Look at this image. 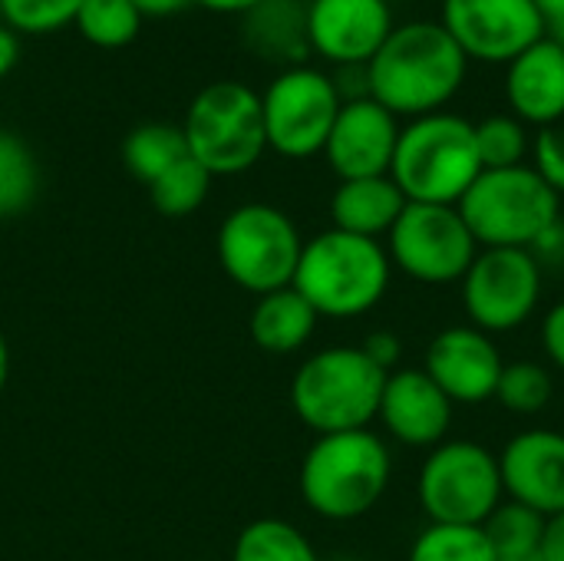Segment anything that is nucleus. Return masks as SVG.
Listing matches in <instances>:
<instances>
[{"label":"nucleus","instance_id":"f257e3e1","mask_svg":"<svg viewBox=\"0 0 564 561\" xmlns=\"http://www.w3.org/2000/svg\"><path fill=\"white\" fill-rule=\"evenodd\" d=\"M469 56L443 30V23L416 20L393 26L387 43L367 63V96L397 119L443 112L463 89Z\"/></svg>","mask_w":564,"mask_h":561},{"label":"nucleus","instance_id":"f03ea898","mask_svg":"<svg viewBox=\"0 0 564 561\" xmlns=\"http://www.w3.org/2000/svg\"><path fill=\"white\" fill-rule=\"evenodd\" d=\"M393 460L373 430L327 433L311 443L301 463L307 509L330 522H354L387 496Z\"/></svg>","mask_w":564,"mask_h":561},{"label":"nucleus","instance_id":"7ed1b4c3","mask_svg":"<svg viewBox=\"0 0 564 561\" xmlns=\"http://www.w3.org/2000/svg\"><path fill=\"white\" fill-rule=\"evenodd\" d=\"M390 274L393 265L383 241L327 228L304 241L291 288L321 317L344 321L373 311L390 288Z\"/></svg>","mask_w":564,"mask_h":561},{"label":"nucleus","instance_id":"20e7f679","mask_svg":"<svg viewBox=\"0 0 564 561\" xmlns=\"http://www.w3.org/2000/svg\"><path fill=\"white\" fill-rule=\"evenodd\" d=\"M479 175L482 159L469 119L453 112H430L410 119L400 129L390 179L400 185L406 202L459 205Z\"/></svg>","mask_w":564,"mask_h":561},{"label":"nucleus","instance_id":"39448f33","mask_svg":"<svg viewBox=\"0 0 564 561\" xmlns=\"http://www.w3.org/2000/svg\"><path fill=\"white\" fill-rule=\"evenodd\" d=\"M387 377L360 347L311 354L291 380V407L317 436L370 430L380 413Z\"/></svg>","mask_w":564,"mask_h":561},{"label":"nucleus","instance_id":"423d86ee","mask_svg":"<svg viewBox=\"0 0 564 561\" xmlns=\"http://www.w3.org/2000/svg\"><path fill=\"white\" fill-rule=\"evenodd\" d=\"M479 248H539L558 225L562 195L535 165L482 169L456 205Z\"/></svg>","mask_w":564,"mask_h":561},{"label":"nucleus","instance_id":"0eeeda50","mask_svg":"<svg viewBox=\"0 0 564 561\" xmlns=\"http://www.w3.org/2000/svg\"><path fill=\"white\" fill-rule=\"evenodd\" d=\"M182 132L188 155L212 175H241L268 149L261 93L235 79L208 83L188 103Z\"/></svg>","mask_w":564,"mask_h":561},{"label":"nucleus","instance_id":"6e6552de","mask_svg":"<svg viewBox=\"0 0 564 561\" xmlns=\"http://www.w3.org/2000/svg\"><path fill=\"white\" fill-rule=\"evenodd\" d=\"M304 238L288 212L248 202L225 215L218 228L221 271L251 294H271L294 284Z\"/></svg>","mask_w":564,"mask_h":561},{"label":"nucleus","instance_id":"1a4fd4ad","mask_svg":"<svg viewBox=\"0 0 564 561\" xmlns=\"http://www.w3.org/2000/svg\"><path fill=\"white\" fill-rule=\"evenodd\" d=\"M416 493L433 526H486L506 499L499 456L473 440H443L423 460Z\"/></svg>","mask_w":564,"mask_h":561},{"label":"nucleus","instance_id":"9d476101","mask_svg":"<svg viewBox=\"0 0 564 561\" xmlns=\"http://www.w3.org/2000/svg\"><path fill=\"white\" fill-rule=\"evenodd\" d=\"M387 255L393 268L420 284H456L473 268L479 241L456 205L406 202L387 235Z\"/></svg>","mask_w":564,"mask_h":561},{"label":"nucleus","instance_id":"9b49d317","mask_svg":"<svg viewBox=\"0 0 564 561\" xmlns=\"http://www.w3.org/2000/svg\"><path fill=\"white\" fill-rule=\"evenodd\" d=\"M340 106L344 96L327 73L311 66L281 69L261 93L268 149L284 159H311L324 152Z\"/></svg>","mask_w":564,"mask_h":561},{"label":"nucleus","instance_id":"f8f14e48","mask_svg":"<svg viewBox=\"0 0 564 561\" xmlns=\"http://www.w3.org/2000/svg\"><path fill=\"white\" fill-rule=\"evenodd\" d=\"M542 298V265L529 248H482L463 278V304L473 327L509 334L522 327Z\"/></svg>","mask_w":564,"mask_h":561},{"label":"nucleus","instance_id":"ddd939ff","mask_svg":"<svg viewBox=\"0 0 564 561\" xmlns=\"http://www.w3.org/2000/svg\"><path fill=\"white\" fill-rule=\"evenodd\" d=\"M440 23L469 60L506 66L545 36L535 0H443Z\"/></svg>","mask_w":564,"mask_h":561},{"label":"nucleus","instance_id":"4468645a","mask_svg":"<svg viewBox=\"0 0 564 561\" xmlns=\"http://www.w3.org/2000/svg\"><path fill=\"white\" fill-rule=\"evenodd\" d=\"M393 33L390 0H311L307 40L311 53L327 63L367 66Z\"/></svg>","mask_w":564,"mask_h":561},{"label":"nucleus","instance_id":"2eb2a0df","mask_svg":"<svg viewBox=\"0 0 564 561\" xmlns=\"http://www.w3.org/2000/svg\"><path fill=\"white\" fill-rule=\"evenodd\" d=\"M502 354L492 344V337L479 327H446L440 331L430 347L423 370L430 380L456 403L476 407L486 400H496V387L502 377Z\"/></svg>","mask_w":564,"mask_h":561},{"label":"nucleus","instance_id":"dca6fc26","mask_svg":"<svg viewBox=\"0 0 564 561\" xmlns=\"http://www.w3.org/2000/svg\"><path fill=\"white\" fill-rule=\"evenodd\" d=\"M400 139V122L377 99H344L334 129L327 136L324 155L340 182L390 175L393 152Z\"/></svg>","mask_w":564,"mask_h":561},{"label":"nucleus","instance_id":"f3484780","mask_svg":"<svg viewBox=\"0 0 564 561\" xmlns=\"http://www.w3.org/2000/svg\"><path fill=\"white\" fill-rule=\"evenodd\" d=\"M502 489L539 516L564 513V433L525 430L499 453Z\"/></svg>","mask_w":564,"mask_h":561},{"label":"nucleus","instance_id":"a211bd4d","mask_svg":"<svg viewBox=\"0 0 564 561\" xmlns=\"http://www.w3.org/2000/svg\"><path fill=\"white\" fill-rule=\"evenodd\" d=\"M377 420L403 446L433 450L449 433L453 400L430 380V374L423 367L393 370L387 377Z\"/></svg>","mask_w":564,"mask_h":561},{"label":"nucleus","instance_id":"6ab92c4d","mask_svg":"<svg viewBox=\"0 0 564 561\" xmlns=\"http://www.w3.org/2000/svg\"><path fill=\"white\" fill-rule=\"evenodd\" d=\"M506 99L519 122L552 126L564 119V50L542 36L506 66Z\"/></svg>","mask_w":564,"mask_h":561},{"label":"nucleus","instance_id":"aec40b11","mask_svg":"<svg viewBox=\"0 0 564 561\" xmlns=\"http://www.w3.org/2000/svg\"><path fill=\"white\" fill-rule=\"evenodd\" d=\"M406 208V195L390 175H373V179H347L337 185L330 198V218L334 228L360 238L380 241L390 235L397 218Z\"/></svg>","mask_w":564,"mask_h":561},{"label":"nucleus","instance_id":"412c9836","mask_svg":"<svg viewBox=\"0 0 564 561\" xmlns=\"http://www.w3.org/2000/svg\"><path fill=\"white\" fill-rule=\"evenodd\" d=\"M245 43L274 63L304 66L311 53L307 40V7L297 0H264L245 13Z\"/></svg>","mask_w":564,"mask_h":561},{"label":"nucleus","instance_id":"4be33fe9","mask_svg":"<svg viewBox=\"0 0 564 561\" xmlns=\"http://www.w3.org/2000/svg\"><path fill=\"white\" fill-rule=\"evenodd\" d=\"M321 314L304 301V294H297L294 288H281L271 294H261L254 311H251V341L254 347H261L264 354H294L301 350L314 331H317Z\"/></svg>","mask_w":564,"mask_h":561},{"label":"nucleus","instance_id":"5701e85b","mask_svg":"<svg viewBox=\"0 0 564 561\" xmlns=\"http://www.w3.org/2000/svg\"><path fill=\"white\" fill-rule=\"evenodd\" d=\"M188 155L182 126L172 122H142L122 139V165L139 182L152 185L162 172Z\"/></svg>","mask_w":564,"mask_h":561},{"label":"nucleus","instance_id":"b1692460","mask_svg":"<svg viewBox=\"0 0 564 561\" xmlns=\"http://www.w3.org/2000/svg\"><path fill=\"white\" fill-rule=\"evenodd\" d=\"M231 561H324L311 539L284 519H254L238 539Z\"/></svg>","mask_w":564,"mask_h":561},{"label":"nucleus","instance_id":"393cba45","mask_svg":"<svg viewBox=\"0 0 564 561\" xmlns=\"http://www.w3.org/2000/svg\"><path fill=\"white\" fill-rule=\"evenodd\" d=\"M40 188V172L30 145L0 129V218L23 215Z\"/></svg>","mask_w":564,"mask_h":561},{"label":"nucleus","instance_id":"a878e982","mask_svg":"<svg viewBox=\"0 0 564 561\" xmlns=\"http://www.w3.org/2000/svg\"><path fill=\"white\" fill-rule=\"evenodd\" d=\"M212 172L195 162L192 155H185L182 162H175L169 172H162L152 185H149V198L152 205L169 215V218H185L192 212H198L212 192Z\"/></svg>","mask_w":564,"mask_h":561},{"label":"nucleus","instance_id":"bb28decb","mask_svg":"<svg viewBox=\"0 0 564 561\" xmlns=\"http://www.w3.org/2000/svg\"><path fill=\"white\" fill-rule=\"evenodd\" d=\"M542 529H545V516H539L535 509L502 499V506L486 519L482 532L492 546V552L499 559H516V555H532L542 546Z\"/></svg>","mask_w":564,"mask_h":561},{"label":"nucleus","instance_id":"cd10ccee","mask_svg":"<svg viewBox=\"0 0 564 561\" xmlns=\"http://www.w3.org/2000/svg\"><path fill=\"white\" fill-rule=\"evenodd\" d=\"M76 26L93 46L119 50L139 36L142 13L132 7V0H83L76 13Z\"/></svg>","mask_w":564,"mask_h":561},{"label":"nucleus","instance_id":"c85d7f7f","mask_svg":"<svg viewBox=\"0 0 564 561\" xmlns=\"http://www.w3.org/2000/svg\"><path fill=\"white\" fill-rule=\"evenodd\" d=\"M410 561H499L492 552L482 526H426L413 549Z\"/></svg>","mask_w":564,"mask_h":561},{"label":"nucleus","instance_id":"c756f323","mask_svg":"<svg viewBox=\"0 0 564 561\" xmlns=\"http://www.w3.org/2000/svg\"><path fill=\"white\" fill-rule=\"evenodd\" d=\"M496 400L519 417L542 413L552 400V374L535 360H516L502 367Z\"/></svg>","mask_w":564,"mask_h":561},{"label":"nucleus","instance_id":"7c9ffc66","mask_svg":"<svg viewBox=\"0 0 564 561\" xmlns=\"http://www.w3.org/2000/svg\"><path fill=\"white\" fill-rule=\"evenodd\" d=\"M473 129H476V149H479L482 169L525 165L529 132H525V122H519L512 112L486 116V119L473 122Z\"/></svg>","mask_w":564,"mask_h":561},{"label":"nucleus","instance_id":"2f4dec72","mask_svg":"<svg viewBox=\"0 0 564 561\" xmlns=\"http://www.w3.org/2000/svg\"><path fill=\"white\" fill-rule=\"evenodd\" d=\"M83 0H0V17L13 33H53L76 23Z\"/></svg>","mask_w":564,"mask_h":561},{"label":"nucleus","instance_id":"473e14b6","mask_svg":"<svg viewBox=\"0 0 564 561\" xmlns=\"http://www.w3.org/2000/svg\"><path fill=\"white\" fill-rule=\"evenodd\" d=\"M532 155H535V172H539L558 195H564V119L545 126V129L535 136Z\"/></svg>","mask_w":564,"mask_h":561},{"label":"nucleus","instance_id":"72a5a7b5","mask_svg":"<svg viewBox=\"0 0 564 561\" xmlns=\"http://www.w3.org/2000/svg\"><path fill=\"white\" fill-rule=\"evenodd\" d=\"M360 350L383 370V374H393L397 370V364H400V354H403V344H400V337L397 334H390V331H373L364 344H360Z\"/></svg>","mask_w":564,"mask_h":561},{"label":"nucleus","instance_id":"f704fd0d","mask_svg":"<svg viewBox=\"0 0 564 561\" xmlns=\"http://www.w3.org/2000/svg\"><path fill=\"white\" fill-rule=\"evenodd\" d=\"M542 344H545V354L552 357V364L564 374V301H558L545 321H542Z\"/></svg>","mask_w":564,"mask_h":561},{"label":"nucleus","instance_id":"c9c22d12","mask_svg":"<svg viewBox=\"0 0 564 561\" xmlns=\"http://www.w3.org/2000/svg\"><path fill=\"white\" fill-rule=\"evenodd\" d=\"M539 552H542L545 561H564V513H555V516L545 519Z\"/></svg>","mask_w":564,"mask_h":561},{"label":"nucleus","instance_id":"e433bc0d","mask_svg":"<svg viewBox=\"0 0 564 561\" xmlns=\"http://www.w3.org/2000/svg\"><path fill=\"white\" fill-rule=\"evenodd\" d=\"M192 0H132V7L142 13V20L145 17H152V20H162V17H175L178 10H185Z\"/></svg>","mask_w":564,"mask_h":561},{"label":"nucleus","instance_id":"4c0bfd02","mask_svg":"<svg viewBox=\"0 0 564 561\" xmlns=\"http://www.w3.org/2000/svg\"><path fill=\"white\" fill-rule=\"evenodd\" d=\"M17 60H20V40L7 23H0V79L17 66Z\"/></svg>","mask_w":564,"mask_h":561},{"label":"nucleus","instance_id":"58836bf2","mask_svg":"<svg viewBox=\"0 0 564 561\" xmlns=\"http://www.w3.org/2000/svg\"><path fill=\"white\" fill-rule=\"evenodd\" d=\"M192 3H202V7H208L215 13H248L264 0H192Z\"/></svg>","mask_w":564,"mask_h":561},{"label":"nucleus","instance_id":"ea45409f","mask_svg":"<svg viewBox=\"0 0 564 561\" xmlns=\"http://www.w3.org/2000/svg\"><path fill=\"white\" fill-rule=\"evenodd\" d=\"M535 7H539V13H542V20H545V23L564 13V0H535Z\"/></svg>","mask_w":564,"mask_h":561},{"label":"nucleus","instance_id":"a19ab883","mask_svg":"<svg viewBox=\"0 0 564 561\" xmlns=\"http://www.w3.org/2000/svg\"><path fill=\"white\" fill-rule=\"evenodd\" d=\"M7 377H10V347H7V337L0 334V393L7 387Z\"/></svg>","mask_w":564,"mask_h":561},{"label":"nucleus","instance_id":"79ce46f5","mask_svg":"<svg viewBox=\"0 0 564 561\" xmlns=\"http://www.w3.org/2000/svg\"><path fill=\"white\" fill-rule=\"evenodd\" d=\"M545 36H549V40H555V43L564 50V13L545 23Z\"/></svg>","mask_w":564,"mask_h":561},{"label":"nucleus","instance_id":"37998d69","mask_svg":"<svg viewBox=\"0 0 564 561\" xmlns=\"http://www.w3.org/2000/svg\"><path fill=\"white\" fill-rule=\"evenodd\" d=\"M499 561H545L542 552H532V555H516V559H499Z\"/></svg>","mask_w":564,"mask_h":561},{"label":"nucleus","instance_id":"c03bdc74","mask_svg":"<svg viewBox=\"0 0 564 561\" xmlns=\"http://www.w3.org/2000/svg\"><path fill=\"white\" fill-rule=\"evenodd\" d=\"M330 561H357V559H347V555H337V559H330Z\"/></svg>","mask_w":564,"mask_h":561}]
</instances>
